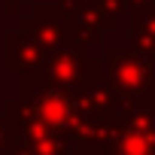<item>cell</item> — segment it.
<instances>
[{
    "mask_svg": "<svg viewBox=\"0 0 155 155\" xmlns=\"http://www.w3.org/2000/svg\"><path fill=\"white\" fill-rule=\"evenodd\" d=\"M37 113H40V119H46V122H64V119L70 116V104H67L61 94H46V97L37 104Z\"/></svg>",
    "mask_w": 155,
    "mask_h": 155,
    "instance_id": "1",
    "label": "cell"
}]
</instances>
